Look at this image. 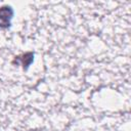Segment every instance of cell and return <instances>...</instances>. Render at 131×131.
<instances>
[{
  "instance_id": "cell-1",
  "label": "cell",
  "mask_w": 131,
  "mask_h": 131,
  "mask_svg": "<svg viewBox=\"0 0 131 131\" xmlns=\"http://www.w3.org/2000/svg\"><path fill=\"white\" fill-rule=\"evenodd\" d=\"M12 17H13V9L11 6L5 5L0 7V29L10 28Z\"/></svg>"
},
{
  "instance_id": "cell-2",
  "label": "cell",
  "mask_w": 131,
  "mask_h": 131,
  "mask_svg": "<svg viewBox=\"0 0 131 131\" xmlns=\"http://www.w3.org/2000/svg\"><path fill=\"white\" fill-rule=\"evenodd\" d=\"M34 61V52H26L20 55H17L12 60V64H20L24 70H28L31 63Z\"/></svg>"
}]
</instances>
